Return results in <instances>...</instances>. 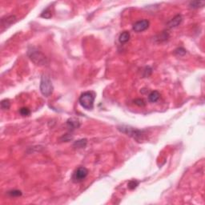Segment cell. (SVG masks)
<instances>
[{"mask_svg": "<svg viewBox=\"0 0 205 205\" xmlns=\"http://www.w3.org/2000/svg\"><path fill=\"white\" fill-rule=\"evenodd\" d=\"M27 56L31 61L38 66H43L47 64V57L35 47H30L28 49Z\"/></svg>", "mask_w": 205, "mask_h": 205, "instance_id": "6da1fadb", "label": "cell"}, {"mask_svg": "<svg viewBox=\"0 0 205 205\" xmlns=\"http://www.w3.org/2000/svg\"><path fill=\"white\" fill-rule=\"evenodd\" d=\"M119 131H120L123 133L127 134L128 136H131V138L136 139V141L141 142L145 139V136L146 133L144 131L138 130V129H135L134 128L129 127V126H121V127H118Z\"/></svg>", "mask_w": 205, "mask_h": 205, "instance_id": "7a4b0ae2", "label": "cell"}, {"mask_svg": "<svg viewBox=\"0 0 205 205\" xmlns=\"http://www.w3.org/2000/svg\"><path fill=\"white\" fill-rule=\"evenodd\" d=\"M95 94L92 92H83L79 99V102L80 105L86 110H92L94 108Z\"/></svg>", "mask_w": 205, "mask_h": 205, "instance_id": "3957f363", "label": "cell"}, {"mask_svg": "<svg viewBox=\"0 0 205 205\" xmlns=\"http://www.w3.org/2000/svg\"><path fill=\"white\" fill-rule=\"evenodd\" d=\"M39 87H40V92L45 97H49L52 95L54 87H53L52 82L50 79V78L48 77L47 75H42Z\"/></svg>", "mask_w": 205, "mask_h": 205, "instance_id": "277c9868", "label": "cell"}, {"mask_svg": "<svg viewBox=\"0 0 205 205\" xmlns=\"http://www.w3.org/2000/svg\"><path fill=\"white\" fill-rule=\"evenodd\" d=\"M87 175H88V170L84 167H80L75 170V172L73 173L72 181L75 183H80L86 179Z\"/></svg>", "mask_w": 205, "mask_h": 205, "instance_id": "5b68a950", "label": "cell"}, {"mask_svg": "<svg viewBox=\"0 0 205 205\" xmlns=\"http://www.w3.org/2000/svg\"><path fill=\"white\" fill-rule=\"evenodd\" d=\"M149 24L150 22L148 20H139V21H137L136 22H135V24L133 25V30L136 32H142V31H144L149 27Z\"/></svg>", "mask_w": 205, "mask_h": 205, "instance_id": "8992f818", "label": "cell"}, {"mask_svg": "<svg viewBox=\"0 0 205 205\" xmlns=\"http://www.w3.org/2000/svg\"><path fill=\"white\" fill-rule=\"evenodd\" d=\"M16 22V17L14 15H10V16H6L1 19V26L3 27H8L13 23Z\"/></svg>", "mask_w": 205, "mask_h": 205, "instance_id": "52a82bcc", "label": "cell"}, {"mask_svg": "<svg viewBox=\"0 0 205 205\" xmlns=\"http://www.w3.org/2000/svg\"><path fill=\"white\" fill-rule=\"evenodd\" d=\"M182 20H183L182 16H181L180 14H177V15H175L174 18H172V19L170 20L169 22L167 23V27L168 28L176 27H178V26L181 23Z\"/></svg>", "mask_w": 205, "mask_h": 205, "instance_id": "ba28073f", "label": "cell"}, {"mask_svg": "<svg viewBox=\"0 0 205 205\" xmlns=\"http://www.w3.org/2000/svg\"><path fill=\"white\" fill-rule=\"evenodd\" d=\"M67 127H68L71 130L73 131V130H75V129H76V128H79V126H80V123L79 122V120H77V119L71 118V119H69L68 120H67Z\"/></svg>", "mask_w": 205, "mask_h": 205, "instance_id": "9c48e42d", "label": "cell"}, {"mask_svg": "<svg viewBox=\"0 0 205 205\" xmlns=\"http://www.w3.org/2000/svg\"><path fill=\"white\" fill-rule=\"evenodd\" d=\"M129 39H130V33L128 31H123L122 33L119 35V41L122 44L123 43H126L127 42L129 41Z\"/></svg>", "mask_w": 205, "mask_h": 205, "instance_id": "30bf717a", "label": "cell"}, {"mask_svg": "<svg viewBox=\"0 0 205 205\" xmlns=\"http://www.w3.org/2000/svg\"><path fill=\"white\" fill-rule=\"evenodd\" d=\"M160 97V94L159 93V92L157 91H153L149 94L148 95V100H149L150 102H155L156 101H158Z\"/></svg>", "mask_w": 205, "mask_h": 205, "instance_id": "8fae6325", "label": "cell"}, {"mask_svg": "<svg viewBox=\"0 0 205 205\" xmlns=\"http://www.w3.org/2000/svg\"><path fill=\"white\" fill-rule=\"evenodd\" d=\"M87 140L86 139H79L77 141H75L73 146L75 148H84L87 146Z\"/></svg>", "mask_w": 205, "mask_h": 205, "instance_id": "7c38bea8", "label": "cell"}, {"mask_svg": "<svg viewBox=\"0 0 205 205\" xmlns=\"http://www.w3.org/2000/svg\"><path fill=\"white\" fill-rule=\"evenodd\" d=\"M205 5L204 1H192L189 3V6L192 9L201 8Z\"/></svg>", "mask_w": 205, "mask_h": 205, "instance_id": "4fadbf2b", "label": "cell"}, {"mask_svg": "<svg viewBox=\"0 0 205 205\" xmlns=\"http://www.w3.org/2000/svg\"><path fill=\"white\" fill-rule=\"evenodd\" d=\"M11 107V102L7 99H5L1 101V108L3 110H8Z\"/></svg>", "mask_w": 205, "mask_h": 205, "instance_id": "5bb4252c", "label": "cell"}, {"mask_svg": "<svg viewBox=\"0 0 205 205\" xmlns=\"http://www.w3.org/2000/svg\"><path fill=\"white\" fill-rule=\"evenodd\" d=\"M7 194L11 197H19L22 196V192L19 190H11L7 192Z\"/></svg>", "mask_w": 205, "mask_h": 205, "instance_id": "9a60e30c", "label": "cell"}, {"mask_svg": "<svg viewBox=\"0 0 205 205\" xmlns=\"http://www.w3.org/2000/svg\"><path fill=\"white\" fill-rule=\"evenodd\" d=\"M186 52L187 51H186L185 49H183V47H179L177 49H175L174 51L175 55H176L178 56H183L186 54Z\"/></svg>", "mask_w": 205, "mask_h": 205, "instance_id": "2e32d148", "label": "cell"}, {"mask_svg": "<svg viewBox=\"0 0 205 205\" xmlns=\"http://www.w3.org/2000/svg\"><path fill=\"white\" fill-rule=\"evenodd\" d=\"M19 113L22 115V116H29L31 114V111L27 108H22L19 110Z\"/></svg>", "mask_w": 205, "mask_h": 205, "instance_id": "e0dca14e", "label": "cell"}, {"mask_svg": "<svg viewBox=\"0 0 205 205\" xmlns=\"http://www.w3.org/2000/svg\"><path fill=\"white\" fill-rule=\"evenodd\" d=\"M138 185L139 181H136V180H131L130 182L128 183V188L131 189V190H133V189L136 188Z\"/></svg>", "mask_w": 205, "mask_h": 205, "instance_id": "ac0fdd59", "label": "cell"}, {"mask_svg": "<svg viewBox=\"0 0 205 205\" xmlns=\"http://www.w3.org/2000/svg\"><path fill=\"white\" fill-rule=\"evenodd\" d=\"M52 16V14H51V13L50 11H49V10L48 9H47V10H45L43 13L41 14V17H43V18H45V19H50L51 17Z\"/></svg>", "mask_w": 205, "mask_h": 205, "instance_id": "d6986e66", "label": "cell"}, {"mask_svg": "<svg viewBox=\"0 0 205 205\" xmlns=\"http://www.w3.org/2000/svg\"><path fill=\"white\" fill-rule=\"evenodd\" d=\"M134 103L139 106V107H144L145 104H146L144 100H142V99H136V100H134Z\"/></svg>", "mask_w": 205, "mask_h": 205, "instance_id": "ffe728a7", "label": "cell"}, {"mask_svg": "<svg viewBox=\"0 0 205 205\" xmlns=\"http://www.w3.org/2000/svg\"><path fill=\"white\" fill-rule=\"evenodd\" d=\"M151 74H152V68L149 67H146L145 70H144V77H148Z\"/></svg>", "mask_w": 205, "mask_h": 205, "instance_id": "44dd1931", "label": "cell"}]
</instances>
